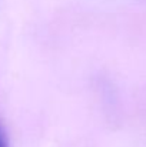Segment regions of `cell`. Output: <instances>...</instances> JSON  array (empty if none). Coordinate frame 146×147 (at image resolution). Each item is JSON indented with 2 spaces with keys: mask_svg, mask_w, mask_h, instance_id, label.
I'll use <instances>...</instances> for the list:
<instances>
[{
  "mask_svg": "<svg viewBox=\"0 0 146 147\" xmlns=\"http://www.w3.org/2000/svg\"><path fill=\"white\" fill-rule=\"evenodd\" d=\"M0 147H9V140H7V134L0 123Z\"/></svg>",
  "mask_w": 146,
  "mask_h": 147,
  "instance_id": "1",
  "label": "cell"
}]
</instances>
